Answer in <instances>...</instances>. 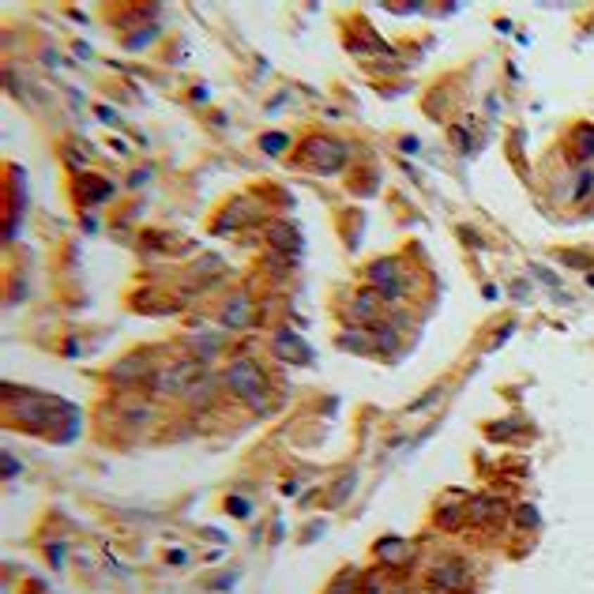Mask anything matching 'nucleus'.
I'll use <instances>...</instances> for the list:
<instances>
[{
  "mask_svg": "<svg viewBox=\"0 0 594 594\" xmlns=\"http://www.w3.org/2000/svg\"><path fill=\"white\" fill-rule=\"evenodd\" d=\"M226 384L237 399H245L252 406V410H267V377H263V369L256 361L237 358L234 365L226 369Z\"/></svg>",
  "mask_w": 594,
  "mask_h": 594,
  "instance_id": "nucleus-1",
  "label": "nucleus"
},
{
  "mask_svg": "<svg viewBox=\"0 0 594 594\" xmlns=\"http://www.w3.org/2000/svg\"><path fill=\"white\" fill-rule=\"evenodd\" d=\"M309 162L320 166L324 173H339L346 166V143L339 139H312L309 143Z\"/></svg>",
  "mask_w": 594,
  "mask_h": 594,
  "instance_id": "nucleus-2",
  "label": "nucleus"
},
{
  "mask_svg": "<svg viewBox=\"0 0 594 594\" xmlns=\"http://www.w3.org/2000/svg\"><path fill=\"white\" fill-rule=\"evenodd\" d=\"M196 372H200V361H184V365H177V369L162 372V377H158V391H166V395H181V391H192V384L200 380V377H196Z\"/></svg>",
  "mask_w": 594,
  "mask_h": 594,
  "instance_id": "nucleus-3",
  "label": "nucleus"
},
{
  "mask_svg": "<svg viewBox=\"0 0 594 594\" xmlns=\"http://www.w3.org/2000/svg\"><path fill=\"white\" fill-rule=\"evenodd\" d=\"M271 346H274V354H279V358H286V361H297V365H309V361H312V358H309L312 350L305 346L301 339H297V335L290 331V327H282V331L274 335V343H271Z\"/></svg>",
  "mask_w": 594,
  "mask_h": 594,
  "instance_id": "nucleus-4",
  "label": "nucleus"
},
{
  "mask_svg": "<svg viewBox=\"0 0 594 594\" xmlns=\"http://www.w3.org/2000/svg\"><path fill=\"white\" fill-rule=\"evenodd\" d=\"M252 324V297L248 293H237L234 301L226 305L222 312V327H229V331H241V327Z\"/></svg>",
  "mask_w": 594,
  "mask_h": 594,
  "instance_id": "nucleus-5",
  "label": "nucleus"
},
{
  "mask_svg": "<svg viewBox=\"0 0 594 594\" xmlns=\"http://www.w3.org/2000/svg\"><path fill=\"white\" fill-rule=\"evenodd\" d=\"M143 377H147V358H143V354H132V358L120 361V365H113V380L120 384V388L139 384Z\"/></svg>",
  "mask_w": 594,
  "mask_h": 594,
  "instance_id": "nucleus-6",
  "label": "nucleus"
},
{
  "mask_svg": "<svg viewBox=\"0 0 594 594\" xmlns=\"http://www.w3.org/2000/svg\"><path fill=\"white\" fill-rule=\"evenodd\" d=\"M504 500H493V497H481V500H474L467 508V519H474V523H489V519H504Z\"/></svg>",
  "mask_w": 594,
  "mask_h": 594,
  "instance_id": "nucleus-7",
  "label": "nucleus"
},
{
  "mask_svg": "<svg viewBox=\"0 0 594 594\" xmlns=\"http://www.w3.org/2000/svg\"><path fill=\"white\" fill-rule=\"evenodd\" d=\"M463 579H467V571H463V564H440L436 571H433V583L436 587H444V590H459L463 587Z\"/></svg>",
  "mask_w": 594,
  "mask_h": 594,
  "instance_id": "nucleus-8",
  "label": "nucleus"
},
{
  "mask_svg": "<svg viewBox=\"0 0 594 594\" xmlns=\"http://www.w3.org/2000/svg\"><path fill=\"white\" fill-rule=\"evenodd\" d=\"M369 279L380 286V290H388V286H395L399 282V271H395V260H377L369 267Z\"/></svg>",
  "mask_w": 594,
  "mask_h": 594,
  "instance_id": "nucleus-9",
  "label": "nucleus"
},
{
  "mask_svg": "<svg viewBox=\"0 0 594 594\" xmlns=\"http://www.w3.org/2000/svg\"><path fill=\"white\" fill-rule=\"evenodd\" d=\"M410 553V542H403V538H384V542L377 545V557L388 560V564H399V557Z\"/></svg>",
  "mask_w": 594,
  "mask_h": 594,
  "instance_id": "nucleus-10",
  "label": "nucleus"
},
{
  "mask_svg": "<svg viewBox=\"0 0 594 594\" xmlns=\"http://www.w3.org/2000/svg\"><path fill=\"white\" fill-rule=\"evenodd\" d=\"M271 245H279L282 252H293L297 256V252H301V237H297L293 229H286V226H274L271 229Z\"/></svg>",
  "mask_w": 594,
  "mask_h": 594,
  "instance_id": "nucleus-11",
  "label": "nucleus"
},
{
  "mask_svg": "<svg viewBox=\"0 0 594 594\" xmlns=\"http://www.w3.org/2000/svg\"><path fill=\"white\" fill-rule=\"evenodd\" d=\"M80 189H83V203H98L102 196H109V181H94V177H80Z\"/></svg>",
  "mask_w": 594,
  "mask_h": 594,
  "instance_id": "nucleus-12",
  "label": "nucleus"
},
{
  "mask_svg": "<svg viewBox=\"0 0 594 594\" xmlns=\"http://www.w3.org/2000/svg\"><path fill=\"white\" fill-rule=\"evenodd\" d=\"M377 305H380V293H377V290H361L358 301H354V312L361 316V320H369V316L377 312Z\"/></svg>",
  "mask_w": 594,
  "mask_h": 594,
  "instance_id": "nucleus-13",
  "label": "nucleus"
},
{
  "mask_svg": "<svg viewBox=\"0 0 594 594\" xmlns=\"http://www.w3.org/2000/svg\"><path fill=\"white\" fill-rule=\"evenodd\" d=\"M327 594H358V576H354V571H343V576H335V583L327 587Z\"/></svg>",
  "mask_w": 594,
  "mask_h": 594,
  "instance_id": "nucleus-14",
  "label": "nucleus"
},
{
  "mask_svg": "<svg viewBox=\"0 0 594 594\" xmlns=\"http://www.w3.org/2000/svg\"><path fill=\"white\" fill-rule=\"evenodd\" d=\"M372 339H377L380 350H399V327H380Z\"/></svg>",
  "mask_w": 594,
  "mask_h": 594,
  "instance_id": "nucleus-15",
  "label": "nucleus"
},
{
  "mask_svg": "<svg viewBox=\"0 0 594 594\" xmlns=\"http://www.w3.org/2000/svg\"><path fill=\"white\" fill-rule=\"evenodd\" d=\"M576 139H579V143H576V155H579V158H590V155H594V128H579Z\"/></svg>",
  "mask_w": 594,
  "mask_h": 594,
  "instance_id": "nucleus-16",
  "label": "nucleus"
},
{
  "mask_svg": "<svg viewBox=\"0 0 594 594\" xmlns=\"http://www.w3.org/2000/svg\"><path fill=\"white\" fill-rule=\"evenodd\" d=\"M286 143H290V136H279V132H271V136H263V139H260V147L267 151V155H282V151H286Z\"/></svg>",
  "mask_w": 594,
  "mask_h": 594,
  "instance_id": "nucleus-17",
  "label": "nucleus"
},
{
  "mask_svg": "<svg viewBox=\"0 0 594 594\" xmlns=\"http://www.w3.org/2000/svg\"><path fill=\"white\" fill-rule=\"evenodd\" d=\"M354 481H358V478H354V470L339 478V486H335V493H331V504H343V497H346L350 489H354Z\"/></svg>",
  "mask_w": 594,
  "mask_h": 594,
  "instance_id": "nucleus-18",
  "label": "nucleus"
},
{
  "mask_svg": "<svg viewBox=\"0 0 594 594\" xmlns=\"http://www.w3.org/2000/svg\"><path fill=\"white\" fill-rule=\"evenodd\" d=\"M343 346H350V350H369V335H361V331H350V335H343L339 339Z\"/></svg>",
  "mask_w": 594,
  "mask_h": 594,
  "instance_id": "nucleus-19",
  "label": "nucleus"
},
{
  "mask_svg": "<svg viewBox=\"0 0 594 594\" xmlns=\"http://www.w3.org/2000/svg\"><path fill=\"white\" fill-rule=\"evenodd\" d=\"M440 523H444L448 531H452V526H459V523H463V512H459L455 504H452V508H444V512H440Z\"/></svg>",
  "mask_w": 594,
  "mask_h": 594,
  "instance_id": "nucleus-20",
  "label": "nucleus"
},
{
  "mask_svg": "<svg viewBox=\"0 0 594 594\" xmlns=\"http://www.w3.org/2000/svg\"><path fill=\"white\" fill-rule=\"evenodd\" d=\"M594 189V170H583V177H579V184H576V200H583Z\"/></svg>",
  "mask_w": 594,
  "mask_h": 594,
  "instance_id": "nucleus-21",
  "label": "nucleus"
},
{
  "mask_svg": "<svg viewBox=\"0 0 594 594\" xmlns=\"http://www.w3.org/2000/svg\"><path fill=\"white\" fill-rule=\"evenodd\" d=\"M531 271H534V274H538V279H542V282H549V286H553V290L560 293V279H557V274H553V271H545V267H542V263H534V267H531Z\"/></svg>",
  "mask_w": 594,
  "mask_h": 594,
  "instance_id": "nucleus-22",
  "label": "nucleus"
},
{
  "mask_svg": "<svg viewBox=\"0 0 594 594\" xmlns=\"http://www.w3.org/2000/svg\"><path fill=\"white\" fill-rule=\"evenodd\" d=\"M452 139H455L459 151H467V132H463V128H452Z\"/></svg>",
  "mask_w": 594,
  "mask_h": 594,
  "instance_id": "nucleus-23",
  "label": "nucleus"
},
{
  "mask_svg": "<svg viewBox=\"0 0 594 594\" xmlns=\"http://www.w3.org/2000/svg\"><path fill=\"white\" fill-rule=\"evenodd\" d=\"M519 519H523L526 526H534V523H538V512H534V508H523V512H519Z\"/></svg>",
  "mask_w": 594,
  "mask_h": 594,
  "instance_id": "nucleus-24",
  "label": "nucleus"
},
{
  "mask_svg": "<svg viewBox=\"0 0 594 594\" xmlns=\"http://www.w3.org/2000/svg\"><path fill=\"white\" fill-rule=\"evenodd\" d=\"M365 594H388V587H384V583H380V579H372Z\"/></svg>",
  "mask_w": 594,
  "mask_h": 594,
  "instance_id": "nucleus-25",
  "label": "nucleus"
},
{
  "mask_svg": "<svg viewBox=\"0 0 594 594\" xmlns=\"http://www.w3.org/2000/svg\"><path fill=\"white\" fill-rule=\"evenodd\" d=\"M229 504H234V515H248V504H245V500H237V497H234Z\"/></svg>",
  "mask_w": 594,
  "mask_h": 594,
  "instance_id": "nucleus-26",
  "label": "nucleus"
},
{
  "mask_svg": "<svg viewBox=\"0 0 594 594\" xmlns=\"http://www.w3.org/2000/svg\"><path fill=\"white\" fill-rule=\"evenodd\" d=\"M4 470H8V478H15V459L12 455H4Z\"/></svg>",
  "mask_w": 594,
  "mask_h": 594,
  "instance_id": "nucleus-27",
  "label": "nucleus"
}]
</instances>
